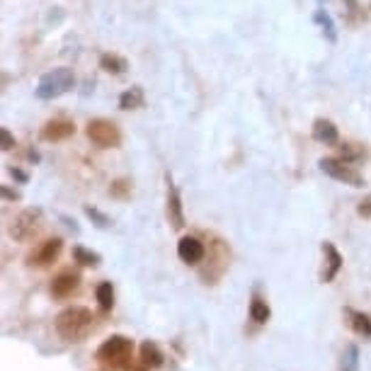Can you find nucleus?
<instances>
[{
    "label": "nucleus",
    "mask_w": 371,
    "mask_h": 371,
    "mask_svg": "<svg viewBox=\"0 0 371 371\" xmlns=\"http://www.w3.org/2000/svg\"><path fill=\"white\" fill-rule=\"evenodd\" d=\"M206 255V247L197 235H182L178 243V257L185 264H199Z\"/></svg>",
    "instance_id": "obj_10"
},
{
    "label": "nucleus",
    "mask_w": 371,
    "mask_h": 371,
    "mask_svg": "<svg viewBox=\"0 0 371 371\" xmlns=\"http://www.w3.org/2000/svg\"><path fill=\"white\" fill-rule=\"evenodd\" d=\"M92 321H95V316H92L90 308H85V306H68V308H63L56 316V333L66 343H82L90 335Z\"/></svg>",
    "instance_id": "obj_1"
},
{
    "label": "nucleus",
    "mask_w": 371,
    "mask_h": 371,
    "mask_svg": "<svg viewBox=\"0 0 371 371\" xmlns=\"http://www.w3.org/2000/svg\"><path fill=\"white\" fill-rule=\"evenodd\" d=\"M78 289H80V274L73 272V269H63V272H58L51 279V296L54 299H68Z\"/></svg>",
    "instance_id": "obj_9"
},
{
    "label": "nucleus",
    "mask_w": 371,
    "mask_h": 371,
    "mask_svg": "<svg viewBox=\"0 0 371 371\" xmlns=\"http://www.w3.org/2000/svg\"><path fill=\"white\" fill-rule=\"evenodd\" d=\"M75 134V124L68 119H51L41 127V139L56 144V141H66Z\"/></svg>",
    "instance_id": "obj_11"
},
{
    "label": "nucleus",
    "mask_w": 371,
    "mask_h": 371,
    "mask_svg": "<svg viewBox=\"0 0 371 371\" xmlns=\"http://www.w3.org/2000/svg\"><path fill=\"white\" fill-rule=\"evenodd\" d=\"M134 357V340L124 338V335H112L97 347L95 359L100 364L109 369H129Z\"/></svg>",
    "instance_id": "obj_2"
},
{
    "label": "nucleus",
    "mask_w": 371,
    "mask_h": 371,
    "mask_svg": "<svg viewBox=\"0 0 371 371\" xmlns=\"http://www.w3.org/2000/svg\"><path fill=\"white\" fill-rule=\"evenodd\" d=\"M3 197L5 199H13V202H15V199H20V192H13L8 185H3Z\"/></svg>",
    "instance_id": "obj_30"
},
{
    "label": "nucleus",
    "mask_w": 371,
    "mask_h": 371,
    "mask_svg": "<svg viewBox=\"0 0 371 371\" xmlns=\"http://www.w3.org/2000/svg\"><path fill=\"white\" fill-rule=\"evenodd\" d=\"M250 321L255 323V326H264V323L269 321V306L257 291L252 294L250 299Z\"/></svg>",
    "instance_id": "obj_17"
},
{
    "label": "nucleus",
    "mask_w": 371,
    "mask_h": 371,
    "mask_svg": "<svg viewBox=\"0 0 371 371\" xmlns=\"http://www.w3.org/2000/svg\"><path fill=\"white\" fill-rule=\"evenodd\" d=\"M10 175H13V178H15L17 182H27V180H29L25 170H20V168H10Z\"/></svg>",
    "instance_id": "obj_29"
},
{
    "label": "nucleus",
    "mask_w": 371,
    "mask_h": 371,
    "mask_svg": "<svg viewBox=\"0 0 371 371\" xmlns=\"http://www.w3.org/2000/svg\"><path fill=\"white\" fill-rule=\"evenodd\" d=\"M165 214H168V221L175 231H182L185 228V209H182V197L180 190L168 175V206H165Z\"/></svg>",
    "instance_id": "obj_8"
},
{
    "label": "nucleus",
    "mask_w": 371,
    "mask_h": 371,
    "mask_svg": "<svg viewBox=\"0 0 371 371\" xmlns=\"http://www.w3.org/2000/svg\"><path fill=\"white\" fill-rule=\"evenodd\" d=\"M345 318L357 335L371 340V316L369 313H362V311H355V308H345Z\"/></svg>",
    "instance_id": "obj_15"
},
{
    "label": "nucleus",
    "mask_w": 371,
    "mask_h": 371,
    "mask_svg": "<svg viewBox=\"0 0 371 371\" xmlns=\"http://www.w3.org/2000/svg\"><path fill=\"white\" fill-rule=\"evenodd\" d=\"M313 139L318 141V144H326V146H338L340 141V131L338 127H335L330 119H316L313 122Z\"/></svg>",
    "instance_id": "obj_13"
},
{
    "label": "nucleus",
    "mask_w": 371,
    "mask_h": 371,
    "mask_svg": "<svg viewBox=\"0 0 371 371\" xmlns=\"http://www.w3.org/2000/svg\"><path fill=\"white\" fill-rule=\"evenodd\" d=\"M146 104V95H144V87L141 85H134L129 90H124L119 95V107L122 109H139Z\"/></svg>",
    "instance_id": "obj_16"
},
{
    "label": "nucleus",
    "mask_w": 371,
    "mask_h": 371,
    "mask_svg": "<svg viewBox=\"0 0 371 371\" xmlns=\"http://www.w3.org/2000/svg\"><path fill=\"white\" fill-rule=\"evenodd\" d=\"M313 20L318 22V25H321L323 34H326V39L330 41V44H335V41H338V29H335L333 17H330L326 10H318V13L313 15Z\"/></svg>",
    "instance_id": "obj_21"
},
{
    "label": "nucleus",
    "mask_w": 371,
    "mask_h": 371,
    "mask_svg": "<svg viewBox=\"0 0 371 371\" xmlns=\"http://www.w3.org/2000/svg\"><path fill=\"white\" fill-rule=\"evenodd\" d=\"M85 134L97 149H119L122 146L119 127L109 119H90L85 127Z\"/></svg>",
    "instance_id": "obj_5"
},
{
    "label": "nucleus",
    "mask_w": 371,
    "mask_h": 371,
    "mask_svg": "<svg viewBox=\"0 0 371 371\" xmlns=\"http://www.w3.org/2000/svg\"><path fill=\"white\" fill-rule=\"evenodd\" d=\"M345 3V10L350 13L352 17H357L359 15V10H362V5H359V0H343Z\"/></svg>",
    "instance_id": "obj_27"
},
{
    "label": "nucleus",
    "mask_w": 371,
    "mask_h": 371,
    "mask_svg": "<svg viewBox=\"0 0 371 371\" xmlns=\"http://www.w3.org/2000/svg\"><path fill=\"white\" fill-rule=\"evenodd\" d=\"M139 355H141V364H146L149 369H161L163 364H165L163 350L156 343H153V340H146V343H141Z\"/></svg>",
    "instance_id": "obj_14"
},
{
    "label": "nucleus",
    "mask_w": 371,
    "mask_h": 371,
    "mask_svg": "<svg viewBox=\"0 0 371 371\" xmlns=\"http://www.w3.org/2000/svg\"><path fill=\"white\" fill-rule=\"evenodd\" d=\"M41 226H44V211H41L39 206H29V209L20 211V214L15 216L8 233L17 243H27V240H32L34 235L41 231Z\"/></svg>",
    "instance_id": "obj_4"
},
{
    "label": "nucleus",
    "mask_w": 371,
    "mask_h": 371,
    "mask_svg": "<svg viewBox=\"0 0 371 371\" xmlns=\"http://www.w3.org/2000/svg\"><path fill=\"white\" fill-rule=\"evenodd\" d=\"M124 371H149L146 364H141V367H131V369H124Z\"/></svg>",
    "instance_id": "obj_31"
},
{
    "label": "nucleus",
    "mask_w": 371,
    "mask_h": 371,
    "mask_svg": "<svg viewBox=\"0 0 371 371\" xmlns=\"http://www.w3.org/2000/svg\"><path fill=\"white\" fill-rule=\"evenodd\" d=\"M75 85V75L70 68H54L49 70V73H44L37 82V90H34V95L39 100H44V102H49V100H56L61 95H66V92L73 90Z\"/></svg>",
    "instance_id": "obj_3"
},
{
    "label": "nucleus",
    "mask_w": 371,
    "mask_h": 371,
    "mask_svg": "<svg viewBox=\"0 0 371 371\" xmlns=\"http://www.w3.org/2000/svg\"><path fill=\"white\" fill-rule=\"evenodd\" d=\"M357 211H359V216H364V219H371V197L364 199V202L357 206Z\"/></svg>",
    "instance_id": "obj_28"
},
{
    "label": "nucleus",
    "mask_w": 371,
    "mask_h": 371,
    "mask_svg": "<svg viewBox=\"0 0 371 371\" xmlns=\"http://www.w3.org/2000/svg\"><path fill=\"white\" fill-rule=\"evenodd\" d=\"M318 165H321V170L328 175V178L345 182V185H350V187H364L362 175H359L347 161H343V158H323Z\"/></svg>",
    "instance_id": "obj_6"
},
{
    "label": "nucleus",
    "mask_w": 371,
    "mask_h": 371,
    "mask_svg": "<svg viewBox=\"0 0 371 371\" xmlns=\"http://www.w3.org/2000/svg\"><path fill=\"white\" fill-rule=\"evenodd\" d=\"M61 250H63V240L61 238H46L44 243H39L27 255V267H49L51 262L58 260Z\"/></svg>",
    "instance_id": "obj_7"
},
{
    "label": "nucleus",
    "mask_w": 371,
    "mask_h": 371,
    "mask_svg": "<svg viewBox=\"0 0 371 371\" xmlns=\"http://www.w3.org/2000/svg\"><path fill=\"white\" fill-rule=\"evenodd\" d=\"M321 250H323V255H326V262H328V267H326V272H323L321 279L326 281V284H330V281H335V276L340 274V269H343V255H340V250L335 247L330 240H326V243L321 245Z\"/></svg>",
    "instance_id": "obj_12"
},
{
    "label": "nucleus",
    "mask_w": 371,
    "mask_h": 371,
    "mask_svg": "<svg viewBox=\"0 0 371 371\" xmlns=\"http://www.w3.org/2000/svg\"><path fill=\"white\" fill-rule=\"evenodd\" d=\"M100 68L107 70V73L122 75L124 70L129 68V63H127V58H124V56H117V54H102V56H100Z\"/></svg>",
    "instance_id": "obj_19"
},
{
    "label": "nucleus",
    "mask_w": 371,
    "mask_h": 371,
    "mask_svg": "<svg viewBox=\"0 0 371 371\" xmlns=\"http://www.w3.org/2000/svg\"><path fill=\"white\" fill-rule=\"evenodd\" d=\"M0 146H3V151H13L15 149V136L10 134L8 127L0 129Z\"/></svg>",
    "instance_id": "obj_25"
},
{
    "label": "nucleus",
    "mask_w": 371,
    "mask_h": 371,
    "mask_svg": "<svg viewBox=\"0 0 371 371\" xmlns=\"http://www.w3.org/2000/svg\"><path fill=\"white\" fill-rule=\"evenodd\" d=\"M85 216L90 219L92 223H95L97 228H109L112 226V219L107 214H102L100 209H95V206H85Z\"/></svg>",
    "instance_id": "obj_23"
},
{
    "label": "nucleus",
    "mask_w": 371,
    "mask_h": 371,
    "mask_svg": "<svg viewBox=\"0 0 371 371\" xmlns=\"http://www.w3.org/2000/svg\"><path fill=\"white\" fill-rule=\"evenodd\" d=\"M359 156H362V151H357L355 144H345V146H343V161L352 163V161H357Z\"/></svg>",
    "instance_id": "obj_26"
},
{
    "label": "nucleus",
    "mask_w": 371,
    "mask_h": 371,
    "mask_svg": "<svg viewBox=\"0 0 371 371\" xmlns=\"http://www.w3.org/2000/svg\"><path fill=\"white\" fill-rule=\"evenodd\" d=\"M73 260L78 264H82V267H100L102 257H100V252H92V250H87V247H82V245H75L73 247Z\"/></svg>",
    "instance_id": "obj_20"
},
{
    "label": "nucleus",
    "mask_w": 371,
    "mask_h": 371,
    "mask_svg": "<svg viewBox=\"0 0 371 371\" xmlns=\"http://www.w3.org/2000/svg\"><path fill=\"white\" fill-rule=\"evenodd\" d=\"M340 371H359V347L347 345L340 357Z\"/></svg>",
    "instance_id": "obj_22"
},
{
    "label": "nucleus",
    "mask_w": 371,
    "mask_h": 371,
    "mask_svg": "<svg viewBox=\"0 0 371 371\" xmlns=\"http://www.w3.org/2000/svg\"><path fill=\"white\" fill-rule=\"evenodd\" d=\"M95 296H97V306L102 313H109L112 306H114V289H112V281H102L95 289Z\"/></svg>",
    "instance_id": "obj_18"
},
{
    "label": "nucleus",
    "mask_w": 371,
    "mask_h": 371,
    "mask_svg": "<svg viewBox=\"0 0 371 371\" xmlns=\"http://www.w3.org/2000/svg\"><path fill=\"white\" fill-rule=\"evenodd\" d=\"M129 192H131V182L129 180H117V182H112V187H109V194L117 199H127Z\"/></svg>",
    "instance_id": "obj_24"
}]
</instances>
